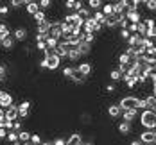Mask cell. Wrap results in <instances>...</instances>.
Masks as SVG:
<instances>
[{"label":"cell","instance_id":"37","mask_svg":"<svg viewBox=\"0 0 156 145\" xmlns=\"http://www.w3.org/2000/svg\"><path fill=\"white\" fill-rule=\"evenodd\" d=\"M109 79H111V81H120V79H122V74L115 68V70H111V72H109Z\"/></svg>","mask_w":156,"mask_h":145},{"label":"cell","instance_id":"8","mask_svg":"<svg viewBox=\"0 0 156 145\" xmlns=\"http://www.w3.org/2000/svg\"><path fill=\"white\" fill-rule=\"evenodd\" d=\"M122 18H124V16L115 15V13H113L111 16H108V18H106V27H108V29H115V27H119Z\"/></svg>","mask_w":156,"mask_h":145},{"label":"cell","instance_id":"49","mask_svg":"<svg viewBox=\"0 0 156 145\" xmlns=\"http://www.w3.org/2000/svg\"><path fill=\"white\" fill-rule=\"evenodd\" d=\"M52 145H66V140H65V138H56Z\"/></svg>","mask_w":156,"mask_h":145},{"label":"cell","instance_id":"9","mask_svg":"<svg viewBox=\"0 0 156 145\" xmlns=\"http://www.w3.org/2000/svg\"><path fill=\"white\" fill-rule=\"evenodd\" d=\"M124 18L129 22V23H140V22H142L140 11H127V13L124 15Z\"/></svg>","mask_w":156,"mask_h":145},{"label":"cell","instance_id":"30","mask_svg":"<svg viewBox=\"0 0 156 145\" xmlns=\"http://www.w3.org/2000/svg\"><path fill=\"white\" fill-rule=\"evenodd\" d=\"M119 64H124V66H129V64H131V59H129V56H127L126 52H122V54L119 56Z\"/></svg>","mask_w":156,"mask_h":145},{"label":"cell","instance_id":"55","mask_svg":"<svg viewBox=\"0 0 156 145\" xmlns=\"http://www.w3.org/2000/svg\"><path fill=\"white\" fill-rule=\"evenodd\" d=\"M153 95L156 97V82H154V84H153Z\"/></svg>","mask_w":156,"mask_h":145},{"label":"cell","instance_id":"20","mask_svg":"<svg viewBox=\"0 0 156 145\" xmlns=\"http://www.w3.org/2000/svg\"><path fill=\"white\" fill-rule=\"evenodd\" d=\"M27 15H31V16H34L38 11H40V5H38V2H32V0H29V4H27Z\"/></svg>","mask_w":156,"mask_h":145},{"label":"cell","instance_id":"18","mask_svg":"<svg viewBox=\"0 0 156 145\" xmlns=\"http://www.w3.org/2000/svg\"><path fill=\"white\" fill-rule=\"evenodd\" d=\"M76 48H77V52L81 56H88V54L92 52V45H88V43H84V41H81Z\"/></svg>","mask_w":156,"mask_h":145},{"label":"cell","instance_id":"13","mask_svg":"<svg viewBox=\"0 0 156 145\" xmlns=\"http://www.w3.org/2000/svg\"><path fill=\"white\" fill-rule=\"evenodd\" d=\"M76 70H77V72L81 74V75H84V77H88V75L92 74V70H94V66H92V63H81V64L77 66V68H76Z\"/></svg>","mask_w":156,"mask_h":145},{"label":"cell","instance_id":"10","mask_svg":"<svg viewBox=\"0 0 156 145\" xmlns=\"http://www.w3.org/2000/svg\"><path fill=\"white\" fill-rule=\"evenodd\" d=\"M43 57H45V56H43ZM45 61H47V68H48V70H56V68L59 66V63H61V59L56 56V52H54V56L45 57Z\"/></svg>","mask_w":156,"mask_h":145},{"label":"cell","instance_id":"35","mask_svg":"<svg viewBox=\"0 0 156 145\" xmlns=\"http://www.w3.org/2000/svg\"><path fill=\"white\" fill-rule=\"evenodd\" d=\"M79 16H81L83 20H88V18H92V11H90L88 7H83V9L79 11Z\"/></svg>","mask_w":156,"mask_h":145},{"label":"cell","instance_id":"29","mask_svg":"<svg viewBox=\"0 0 156 145\" xmlns=\"http://www.w3.org/2000/svg\"><path fill=\"white\" fill-rule=\"evenodd\" d=\"M32 18H34V22H36V25H38V23H43V22L47 20V15H45V11H38Z\"/></svg>","mask_w":156,"mask_h":145},{"label":"cell","instance_id":"44","mask_svg":"<svg viewBox=\"0 0 156 145\" xmlns=\"http://www.w3.org/2000/svg\"><path fill=\"white\" fill-rule=\"evenodd\" d=\"M138 109H144V111L147 109V106H145V98H138V100H136V111H138Z\"/></svg>","mask_w":156,"mask_h":145},{"label":"cell","instance_id":"12","mask_svg":"<svg viewBox=\"0 0 156 145\" xmlns=\"http://www.w3.org/2000/svg\"><path fill=\"white\" fill-rule=\"evenodd\" d=\"M5 120H9V122L18 120V108H16L15 104H13L11 108H7V109H5Z\"/></svg>","mask_w":156,"mask_h":145},{"label":"cell","instance_id":"19","mask_svg":"<svg viewBox=\"0 0 156 145\" xmlns=\"http://www.w3.org/2000/svg\"><path fill=\"white\" fill-rule=\"evenodd\" d=\"M83 143V138L79 133H72V136L66 140V145H81Z\"/></svg>","mask_w":156,"mask_h":145},{"label":"cell","instance_id":"48","mask_svg":"<svg viewBox=\"0 0 156 145\" xmlns=\"http://www.w3.org/2000/svg\"><path fill=\"white\" fill-rule=\"evenodd\" d=\"M129 36H131V34H129V31H127V29H120V38H122V40H126V41H127V40H129Z\"/></svg>","mask_w":156,"mask_h":145},{"label":"cell","instance_id":"24","mask_svg":"<svg viewBox=\"0 0 156 145\" xmlns=\"http://www.w3.org/2000/svg\"><path fill=\"white\" fill-rule=\"evenodd\" d=\"M102 5H104L102 0H90V2H88V9H90V11H99Z\"/></svg>","mask_w":156,"mask_h":145},{"label":"cell","instance_id":"57","mask_svg":"<svg viewBox=\"0 0 156 145\" xmlns=\"http://www.w3.org/2000/svg\"><path fill=\"white\" fill-rule=\"evenodd\" d=\"M13 145H22V143H20V142H16V143H13Z\"/></svg>","mask_w":156,"mask_h":145},{"label":"cell","instance_id":"3","mask_svg":"<svg viewBox=\"0 0 156 145\" xmlns=\"http://www.w3.org/2000/svg\"><path fill=\"white\" fill-rule=\"evenodd\" d=\"M136 100H138V97H122L120 98V102H119V106H120V109L126 111V109H136Z\"/></svg>","mask_w":156,"mask_h":145},{"label":"cell","instance_id":"6","mask_svg":"<svg viewBox=\"0 0 156 145\" xmlns=\"http://www.w3.org/2000/svg\"><path fill=\"white\" fill-rule=\"evenodd\" d=\"M48 38H50V40H56V41L61 40V29H59V22H58V20L52 22V25H50V29H48Z\"/></svg>","mask_w":156,"mask_h":145},{"label":"cell","instance_id":"52","mask_svg":"<svg viewBox=\"0 0 156 145\" xmlns=\"http://www.w3.org/2000/svg\"><path fill=\"white\" fill-rule=\"evenodd\" d=\"M106 91H108V93H115V86H113V84H108V86H106Z\"/></svg>","mask_w":156,"mask_h":145},{"label":"cell","instance_id":"17","mask_svg":"<svg viewBox=\"0 0 156 145\" xmlns=\"http://www.w3.org/2000/svg\"><path fill=\"white\" fill-rule=\"evenodd\" d=\"M136 115H138V111L136 109H126V111H122V116H124V122H133L135 118H136Z\"/></svg>","mask_w":156,"mask_h":145},{"label":"cell","instance_id":"39","mask_svg":"<svg viewBox=\"0 0 156 145\" xmlns=\"http://www.w3.org/2000/svg\"><path fill=\"white\" fill-rule=\"evenodd\" d=\"M58 43H59V41H56V40H50V38H47V40H45V45H47V48H50V50H56Z\"/></svg>","mask_w":156,"mask_h":145},{"label":"cell","instance_id":"54","mask_svg":"<svg viewBox=\"0 0 156 145\" xmlns=\"http://www.w3.org/2000/svg\"><path fill=\"white\" fill-rule=\"evenodd\" d=\"M131 145H144V143H142L140 140H133V142H131Z\"/></svg>","mask_w":156,"mask_h":145},{"label":"cell","instance_id":"14","mask_svg":"<svg viewBox=\"0 0 156 145\" xmlns=\"http://www.w3.org/2000/svg\"><path fill=\"white\" fill-rule=\"evenodd\" d=\"M0 47L4 48V50H13V48H15V38L9 34L7 38H4V40L0 41Z\"/></svg>","mask_w":156,"mask_h":145},{"label":"cell","instance_id":"33","mask_svg":"<svg viewBox=\"0 0 156 145\" xmlns=\"http://www.w3.org/2000/svg\"><path fill=\"white\" fill-rule=\"evenodd\" d=\"M27 4H29V0H13V2H11V5H13L15 9H20V7H27Z\"/></svg>","mask_w":156,"mask_h":145},{"label":"cell","instance_id":"58","mask_svg":"<svg viewBox=\"0 0 156 145\" xmlns=\"http://www.w3.org/2000/svg\"><path fill=\"white\" fill-rule=\"evenodd\" d=\"M0 23H2V18H0Z\"/></svg>","mask_w":156,"mask_h":145},{"label":"cell","instance_id":"46","mask_svg":"<svg viewBox=\"0 0 156 145\" xmlns=\"http://www.w3.org/2000/svg\"><path fill=\"white\" fill-rule=\"evenodd\" d=\"M127 31H129V34H136L138 32V23H129L127 25Z\"/></svg>","mask_w":156,"mask_h":145},{"label":"cell","instance_id":"50","mask_svg":"<svg viewBox=\"0 0 156 145\" xmlns=\"http://www.w3.org/2000/svg\"><path fill=\"white\" fill-rule=\"evenodd\" d=\"M7 13H9V7L7 5H0V16L7 15Z\"/></svg>","mask_w":156,"mask_h":145},{"label":"cell","instance_id":"1","mask_svg":"<svg viewBox=\"0 0 156 145\" xmlns=\"http://www.w3.org/2000/svg\"><path fill=\"white\" fill-rule=\"evenodd\" d=\"M140 126L144 129H147V131H154V129H156V113L154 111H149V109L142 111V115H140Z\"/></svg>","mask_w":156,"mask_h":145},{"label":"cell","instance_id":"53","mask_svg":"<svg viewBox=\"0 0 156 145\" xmlns=\"http://www.w3.org/2000/svg\"><path fill=\"white\" fill-rule=\"evenodd\" d=\"M149 81H151V82H153V84H154V82H156V72H153V74H151V75H149Z\"/></svg>","mask_w":156,"mask_h":145},{"label":"cell","instance_id":"51","mask_svg":"<svg viewBox=\"0 0 156 145\" xmlns=\"http://www.w3.org/2000/svg\"><path fill=\"white\" fill-rule=\"evenodd\" d=\"M0 124H5V109L0 108Z\"/></svg>","mask_w":156,"mask_h":145},{"label":"cell","instance_id":"22","mask_svg":"<svg viewBox=\"0 0 156 145\" xmlns=\"http://www.w3.org/2000/svg\"><path fill=\"white\" fill-rule=\"evenodd\" d=\"M70 61H79L81 59V54L77 52V48L76 47H68V56H66Z\"/></svg>","mask_w":156,"mask_h":145},{"label":"cell","instance_id":"27","mask_svg":"<svg viewBox=\"0 0 156 145\" xmlns=\"http://www.w3.org/2000/svg\"><path fill=\"white\" fill-rule=\"evenodd\" d=\"M138 41H140V36H138V34H131L129 40H127V47L129 48H136Z\"/></svg>","mask_w":156,"mask_h":145},{"label":"cell","instance_id":"42","mask_svg":"<svg viewBox=\"0 0 156 145\" xmlns=\"http://www.w3.org/2000/svg\"><path fill=\"white\" fill-rule=\"evenodd\" d=\"M34 48H36L38 52H45V50H47V45H45V41H36Z\"/></svg>","mask_w":156,"mask_h":145},{"label":"cell","instance_id":"4","mask_svg":"<svg viewBox=\"0 0 156 145\" xmlns=\"http://www.w3.org/2000/svg\"><path fill=\"white\" fill-rule=\"evenodd\" d=\"M16 108H18V120H23V118H27V116H29L31 102H29V100H22Z\"/></svg>","mask_w":156,"mask_h":145},{"label":"cell","instance_id":"7","mask_svg":"<svg viewBox=\"0 0 156 145\" xmlns=\"http://www.w3.org/2000/svg\"><path fill=\"white\" fill-rule=\"evenodd\" d=\"M13 106V95L5 90H2V95H0V108L2 109H7Z\"/></svg>","mask_w":156,"mask_h":145},{"label":"cell","instance_id":"28","mask_svg":"<svg viewBox=\"0 0 156 145\" xmlns=\"http://www.w3.org/2000/svg\"><path fill=\"white\" fill-rule=\"evenodd\" d=\"M70 81H74L76 84H83V82L86 81V77H84V75H81V74H79L77 70H74V74H72V77H70Z\"/></svg>","mask_w":156,"mask_h":145},{"label":"cell","instance_id":"38","mask_svg":"<svg viewBox=\"0 0 156 145\" xmlns=\"http://www.w3.org/2000/svg\"><path fill=\"white\" fill-rule=\"evenodd\" d=\"M7 72H9L7 64H5V63H0V79L5 81V75H7Z\"/></svg>","mask_w":156,"mask_h":145},{"label":"cell","instance_id":"32","mask_svg":"<svg viewBox=\"0 0 156 145\" xmlns=\"http://www.w3.org/2000/svg\"><path fill=\"white\" fill-rule=\"evenodd\" d=\"M5 140H7L11 145L16 143V142H18V133H15V131H9V133H7V136H5Z\"/></svg>","mask_w":156,"mask_h":145},{"label":"cell","instance_id":"41","mask_svg":"<svg viewBox=\"0 0 156 145\" xmlns=\"http://www.w3.org/2000/svg\"><path fill=\"white\" fill-rule=\"evenodd\" d=\"M145 38L154 41V38H156V27H151V29H147V34H145Z\"/></svg>","mask_w":156,"mask_h":145},{"label":"cell","instance_id":"40","mask_svg":"<svg viewBox=\"0 0 156 145\" xmlns=\"http://www.w3.org/2000/svg\"><path fill=\"white\" fill-rule=\"evenodd\" d=\"M74 70H76L74 66H65V68H63V75H65L66 79H70V77H72V74H74Z\"/></svg>","mask_w":156,"mask_h":145},{"label":"cell","instance_id":"21","mask_svg":"<svg viewBox=\"0 0 156 145\" xmlns=\"http://www.w3.org/2000/svg\"><path fill=\"white\" fill-rule=\"evenodd\" d=\"M145 106H147V109H149V111H154V109H156V97L153 95V93L145 97Z\"/></svg>","mask_w":156,"mask_h":145},{"label":"cell","instance_id":"2","mask_svg":"<svg viewBox=\"0 0 156 145\" xmlns=\"http://www.w3.org/2000/svg\"><path fill=\"white\" fill-rule=\"evenodd\" d=\"M101 31H102V25H99L94 18H88V20H84L83 32H86V34H95V32H101Z\"/></svg>","mask_w":156,"mask_h":145},{"label":"cell","instance_id":"45","mask_svg":"<svg viewBox=\"0 0 156 145\" xmlns=\"http://www.w3.org/2000/svg\"><path fill=\"white\" fill-rule=\"evenodd\" d=\"M145 4V7L149 9V11H156V0H147V2H144Z\"/></svg>","mask_w":156,"mask_h":145},{"label":"cell","instance_id":"31","mask_svg":"<svg viewBox=\"0 0 156 145\" xmlns=\"http://www.w3.org/2000/svg\"><path fill=\"white\" fill-rule=\"evenodd\" d=\"M102 15L106 16V18H108V16H111L113 15V4H104V5H102Z\"/></svg>","mask_w":156,"mask_h":145},{"label":"cell","instance_id":"11","mask_svg":"<svg viewBox=\"0 0 156 145\" xmlns=\"http://www.w3.org/2000/svg\"><path fill=\"white\" fill-rule=\"evenodd\" d=\"M27 27H16L15 29V34H13V38H15V41H23V40H27Z\"/></svg>","mask_w":156,"mask_h":145},{"label":"cell","instance_id":"43","mask_svg":"<svg viewBox=\"0 0 156 145\" xmlns=\"http://www.w3.org/2000/svg\"><path fill=\"white\" fill-rule=\"evenodd\" d=\"M76 4H77V0H66L63 5H65L66 9H72V11H74V9H76Z\"/></svg>","mask_w":156,"mask_h":145},{"label":"cell","instance_id":"23","mask_svg":"<svg viewBox=\"0 0 156 145\" xmlns=\"http://www.w3.org/2000/svg\"><path fill=\"white\" fill-rule=\"evenodd\" d=\"M29 140H31V133H29V131H23V129H22V131L18 133V142H20V143H27Z\"/></svg>","mask_w":156,"mask_h":145},{"label":"cell","instance_id":"56","mask_svg":"<svg viewBox=\"0 0 156 145\" xmlns=\"http://www.w3.org/2000/svg\"><path fill=\"white\" fill-rule=\"evenodd\" d=\"M83 145H94V143H92V142H84Z\"/></svg>","mask_w":156,"mask_h":145},{"label":"cell","instance_id":"47","mask_svg":"<svg viewBox=\"0 0 156 145\" xmlns=\"http://www.w3.org/2000/svg\"><path fill=\"white\" fill-rule=\"evenodd\" d=\"M7 133H9V131H7V127H5L4 124H0V140H4V138L7 136Z\"/></svg>","mask_w":156,"mask_h":145},{"label":"cell","instance_id":"34","mask_svg":"<svg viewBox=\"0 0 156 145\" xmlns=\"http://www.w3.org/2000/svg\"><path fill=\"white\" fill-rule=\"evenodd\" d=\"M38 5H40V11H47V9L52 7V2H50V0H40Z\"/></svg>","mask_w":156,"mask_h":145},{"label":"cell","instance_id":"5","mask_svg":"<svg viewBox=\"0 0 156 145\" xmlns=\"http://www.w3.org/2000/svg\"><path fill=\"white\" fill-rule=\"evenodd\" d=\"M154 138H156V133L154 131H142L140 133V142L144 145H154Z\"/></svg>","mask_w":156,"mask_h":145},{"label":"cell","instance_id":"36","mask_svg":"<svg viewBox=\"0 0 156 145\" xmlns=\"http://www.w3.org/2000/svg\"><path fill=\"white\" fill-rule=\"evenodd\" d=\"M29 143H31V145H40V143H41V136H40L38 133L31 134V140H29Z\"/></svg>","mask_w":156,"mask_h":145},{"label":"cell","instance_id":"15","mask_svg":"<svg viewBox=\"0 0 156 145\" xmlns=\"http://www.w3.org/2000/svg\"><path fill=\"white\" fill-rule=\"evenodd\" d=\"M108 115L111 116V118H119V116H122V109H120V106H119V104H109Z\"/></svg>","mask_w":156,"mask_h":145},{"label":"cell","instance_id":"25","mask_svg":"<svg viewBox=\"0 0 156 145\" xmlns=\"http://www.w3.org/2000/svg\"><path fill=\"white\" fill-rule=\"evenodd\" d=\"M11 34V29H9V23H0V41L4 38H7Z\"/></svg>","mask_w":156,"mask_h":145},{"label":"cell","instance_id":"26","mask_svg":"<svg viewBox=\"0 0 156 145\" xmlns=\"http://www.w3.org/2000/svg\"><path fill=\"white\" fill-rule=\"evenodd\" d=\"M119 131L126 136V134H129V133L133 131V126H131L129 122H122V124H119Z\"/></svg>","mask_w":156,"mask_h":145},{"label":"cell","instance_id":"16","mask_svg":"<svg viewBox=\"0 0 156 145\" xmlns=\"http://www.w3.org/2000/svg\"><path fill=\"white\" fill-rule=\"evenodd\" d=\"M54 52H56V56H58L59 59H61V57H66V56H68V45H65V43H61V41H59Z\"/></svg>","mask_w":156,"mask_h":145}]
</instances>
